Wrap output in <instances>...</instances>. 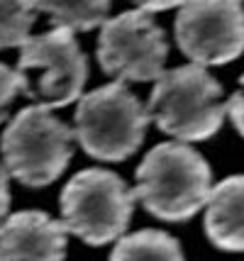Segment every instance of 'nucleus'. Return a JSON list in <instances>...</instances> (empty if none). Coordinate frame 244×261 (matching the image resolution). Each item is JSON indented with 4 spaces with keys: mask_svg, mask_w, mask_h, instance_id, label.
Listing matches in <instances>:
<instances>
[{
    "mask_svg": "<svg viewBox=\"0 0 244 261\" xmlns=\"http://www.w3.org/2000/svg\"><path fill=\"white\" fill-rule=\"evenodd\" d=\"M147 113L166 135L181 142H203L222 127L227 102H222V86L205 66L186 64L156 79Z\"/></svg>",
    "mask_w": 244,
    "mask_h": 261,
    "instance_id": "obj_2",
    "label": "nucleus"
},
{
    "mask_svg": "<svg viewBox=\"0 0 244 261\" xmlns=\"http://www.w3.org/2000/svg\"><path fill=\"white\" fill-rule=\"evenodd\" d=\"M22 93H24L22 73H20L17 68L5 66V64L0 61V122H5L10 105L15 102V98L22 95Z\"/></svg>",
    "mask_w": 244,
    "mask_h": 261,
    "instance_id": "obj_14",
    "label": "nucleus"
},
{
    "mask_svg": "<svg viewBox=\"0 0 244 261\" xmlns=\"http://www.w3.org/2000/svg\"><path fill=\"white\" fill-rule=\"evenodd\" d=\"M205 234L218 249L244 251V176H230L210 191Z\"/></svg>",
    "mask_w": 244,
    "mask_h": 261,
    "instance_id": "obj_10",
    "label": "nucleus"
},
{
    "mask_svg": "<svg viewBox=\"0 0 244 261\" xmlns=\"http://www.w3.org/2000/svg\"><path fill=\"white\" fill-rule=\"evenodd\" d=\"M174 30L178 49L198 66H222L244 51L239 0H183Z\"/></svg>",
    "mask_w": 244,
    "mask_h": 261,
    "instance_id": "obj_7",
    "label": "nucleus"
},
{
    "mask_svg": "<svg viewBox=\"0 0 244 261\" xmlns=\"http://www.w3.org/2000/svg\"><path fill=\"white\" fill-rule=\"evenodd\" d=\"M110 261H186L178 239L161 229H140L122 237Z\"/></svg>",
    "mask_w": 244,
    "mask_h": 261,
    "instance_id": "obj_11",
    "label": "nucleus"
},
{
    "mask_svg": "<svg viewBox=\"0 0 244 261\" xmlns=\"http://www.w3.org/2000/svg\"><path fill=\"white\" fill-rule=\"evenodd\" d=\"M239 86H242V91H237L227 100V115H230V120L234 122L237 132L244 137V73H242V79H239Z\"/></svg>",
    "mask_w": 244,
    "mask_h": 261,
    "instance_id": "obj_15",
    "label": "nucleus"
},
{
    "mask_svg": "<svg viewBox=\"0 0 244 261\" xmlns=\"http://www.w3.org/2000/svg\"><path fill=\"white\" fill-rule=\"evenodd\" d=\"M132 3L140 5V10H144V12H159V10L176 8V5H181L183 0H132Z\"/></svg>",
    "mask_w": 244,
    "mask_h": 261,
    "instance_id": "obj_17",
    "label": "nucleus"
},
{
    "mask_svg": "<svg viewBox=\"0 0 244 261\" xmlns=\"http://www.w3.org/2000/svg\"><path fill=\"white\" fill-rule=\"evenodd\" d=\"M66 234V225L42 210L15 213L0 225V261H64Z\"/></svg>",
    "mask_w": 244,
    "mask_h": 261,
    "instance_id": "obj_9",
    "label": "nucleus"
},
{
    "mask_svg": "<svg viewBox=\"0 0 244 261\" xmlns=\"http://www.w3.org/2000/svg\"><path fill=\"white\" fill-rule=\"evenodd\" d=\"M113 0H35V8L47 12L57 27L88 32L105 22Z\"/></svg>",
    "mask_w": 244,
    "mask_h": 261,
    "instance_id": "obj_12",
    "label": "nucleus"
},
{
    "mask_svg": "<svg viewBox=\"0 0 244 261\" xmlns=\"http://www.w3.org/2000/svg\"><path fill=\"white\" fill-rule=\"evenodd\" d=\"M73 135L88 156L100 161H125L144 142L149 113L140 98L115 81L86 93L76 108Z\"/></svg>",
    "mask_w": 244,
    "mask_h": 261,
    "instance_id": "obj_4",
    "label": "nucleus"
},
{
    "mask_svg": "<svg viewBox=\"0 0 244 261\" xmlns=\"http://www.w3.org/2000/svg\"><path fill=\"white\" fill-rule=\"evenodd\" d=\"M10 207V173L0 166V217L8 215Z\"/></svg>",
    "mask_w": 244,
    "mask_h": 261,
    "instance_id": "obj_16",
    "label": "nucleus"
},
{
    "mask_svg": "<svg viewBox=\"0 0 244 261\" xmlns=\"http://www.w3.org/2000/svg\"><path fill=\"white\" fill-rule=\"evenodd\" d=\"M137 195L115 171L83 169L61 191V217L71 234L91 247L122 237Z\"/></svg>",
    "mask_w": 244,
    "mask_h": 261,
    "instance_id": "obj_5",
    "label": "nucleus"
},
{
    "mask_svg": "<svg viewBox=\"0 0 244 261\" xmlns=\"http://www.w3.org/2000/svg\"><path fill=\"white\" fill-rule=\"evenodd\" d=\"M73 129L51 115L47 105H30L12 117L0 151L5 169L15 181L30 188H44L66 171L73 154Z\"/></svg>",
    "mask_w": 244,
    "mask_h": 261,
    "instance_id": "obj_3",
    "label": "nucleus"
},
{
    "mask_svg": "<svg viewBox=\"0 0 244 261\" xmlns=\"http://www.w3.org/2000/svg\"><path fill=\"white\" fill-rule=\"evenodd\" d=\"M169 44L149 12L129 10L105 20L98 37V61L117 81H156L164 73Z\"/></svg>",
    "mask_w": 244,
    "mask_h": 261,
    "instance_id": "obj_8",
    "label": "nucleus"
},
{
    "mask_svg": "<svg viewBox=\"0 0 244 261\" xmlns=\"http://www.w3.org/2000/svg\"><path fill=\"white\" fill-rule=\"evenodd\" d=\"M35 20V0H0V49L22 46Z\"/></svg>",
    "mask_w": 244,
    "mask_h": 261,
    "instance_id": "obj_13",
    "label": "nucleus"
},
{
    "mask_svg": "<svg viewBox=\"0 0 244 261\" xmlns=\"http://www.w3.org/2000/svg\"><path fill=\"white\" fill-rule=\"evenodd\" d=\"M20 49L17 71L24 79L22 95L51 110L81 98L88 79V59L71 30L54 27L30 37Z\"/></svg>",
    "mask_w": 244,
    "mask_h": 261,
    "instance_id": "obj_6",
    "label": "nucleus"
},
{
    "mask_svg": "<svg viewBox=\"0 0 244 261\" xmlns=\"http://www.w3.org/2000/svg\"><path fill=\"white\" fill-rule=\"evenodd\" d=\"M210 191L212 171L188 144H156L137 166V200L154 217L166 222L191 220L200 207H205Z\"/></svg>",
    "mask_w": 244,
    "mask_h": 261,
    "instance_id": "obj_1",
    "label": "nucleus"
}]
</instances>
